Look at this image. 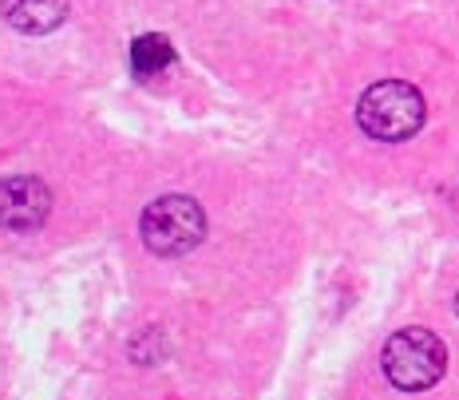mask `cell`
Segmentation results:
<instances>
[{"mask_svg": "<svg viewBox=\"0 0 459 400\" xmlns=\"http://www.w3.org/2000/svg\"><path fill=\"white\" fill-rule=\"evenodd\" d=\"M428 119V103L412 83L404 80H380L360 95L357 103V123L360 131L380 143H400L412 139Z\"/></svg>", "mask_w": 459, "mask_h": 400, "instance_id": "6da1fadb", "label": "cell"}, {"mask_svg": "<svg viewBox=\"0 0 459 400\" xmlns=\"http://www.w3.org/2000/svg\"><path fill=\"white\" fill-rule=\"evenodd\" d=\"M380 369L400 393H424L447 369V349L432 329H396L380 349Z\"/></svg>", "mask_w": 459, "mask_h": 400, "instance_id": "7a4b0ae2", "label": "cell"}, {"mask_svg": "<svg viewBox=\"0 0 459 400\" xmlns=\"http://www.w3.org/2000/svg\"><path fill=\"white\" fill-rule=\"evenodd\" d=\"M139 230H143V242H147L151 254L178 258V254H190L206 238V214L195 198L162 195L143 211Z\"/></svg>", "mask_w": 459, "mask_h": 400, "instance_id": "3957f363", "label": "cell"}, {"mask_svg": "<svg viewBox=\"0 0 459 400\" xmlns=\"http://www.w3.org/2000/svg\"><path fill=\"white\" fill-rule=\"evenodd\" d=\"M48 211H52V190L32 175H13L0 178V226L16 234H28L44 226Z\"/></svg>", "mask_w": 459, "mask_h": 400, "instance_id": "277c9868", "label": "cell"}, {"mask_svg": "<svg viewBox=\"0 0 459 400\" xmlns=\"http://www.w3.org/2000/svg\"><path fill=\"white\" fill-rule=\"evenodd\" d=\"M0 13L13 28L40 36L68 21V0H0Z\"/></svg>", "mask_w": 459, "mask_h": 400, "instance_id": "5b68a950", "label": "cell"}, {"mask_svg": "<svg viewBox=\"0 0 459 400\" xmlns=\"http://www.w3.org/2000/svg\"><path fill=\"white\" fill-rule=\"evenodd\" d=\"M170 64H175V48H170L167 36L147 32L131 44V72H135L139 80H155V75H162Z\"/></svg>", "mask_w": 459, "mask_h": 400, "instance_id": "8992f818", "label": "cell"}, {"mask_svg": "<svg viewBox=\"0 0 459 400\" xmlns=\"http://www.w3.org/2000/svg\"><path fill=\"white\" fill-rule=\"evenodd\" d=\"M455 313H459V293H455Z\"/></svg>", "mask_w": 459, "mask_h": 400, "instance_id": "52a82bcc", "label": "cell"}]
</instances>
